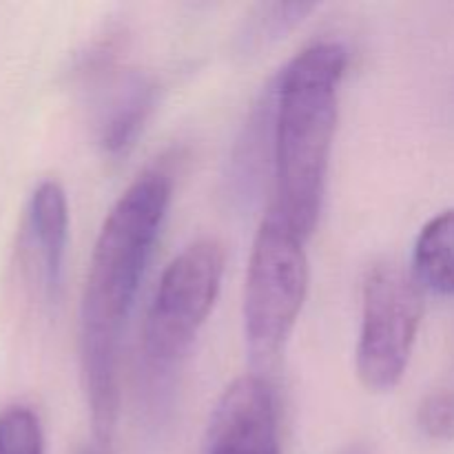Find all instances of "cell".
I'll return each instance as SVG.
<instances>
[{"mask_svg":"<svg viewBox=\"0 0 454 454\" xmlns=\"http://www.w3.org/2000/svg\"><path fill=\"white\" fill-rule=\"evenodd\" d=\"M171 191L167 168L142 171L114 204L93 247L80 304V364L93 442L114 439L122 331L167 217Z\"/></svg>","mask_w":454,"mask_h":454,"instance_id":"6da1fadb","label":"cell"},{"mask_svg":"<svg viewBox=\"0 0 454 454\" xmlns=\"http://www.w3.org/2000/svg\"><path fill=\"white\" fill-rule=\"evenodd\" d=\"M346 65L344 44L319 40L297 53L273 82V215L304 239L322 213Z\"/></svg>","mask_w":454,"mask_h":454,"instance_id":"7a4b0ae2","label":"cell"},{"mask_svg":"<svg viewBox=\"0 0 454 454\" xmlns=\"http://www.w3.org/2000/svg\"><path fill=\"white\" fill-rule=\"evenodd\" d=\"M309 295L304 238L270 213L253 239L244 286V337L255 364L284 350Z\"/></svg>","mask_w":454,"mask_h":454,"instance_id":"3957f363","label":"cell"},{"mask_svg":"<svg viewBox=\"0 0 454 454\" xmlns=\"http://www.w3.org/2000/svg\"><path fill=\"white\" fill-rule=\"evenodd\" d=\"M224 262V247L211 238L189 244L168 262L142 328L151 372L164 375L189 353L220 295Z\"/></svg>","mask_w":454,"mask_h":454,"instance_id":"277c9868","label":"cell"},{"mask_svg":"<svg viewBox=\"0 0 454 454\" xmlns=\"http://www.w3.org/2000/svg\"><path fill=\"white\" fill-rule=\"evenodd\" d=\"M424 317L415 275L397 264H377L362 286V331L355 368L371 393H390L403 380Z\"/></svg>","mask_w":454,"mask_h":454,"instance_id":"5b68a950","label":"cell"},{"mask_svg":"<svg viewBox=\"0 0 454 454\" xmlns=\"http://www.w3.org/2000/svg\"><path fill=\"white\" fill-rule=\"evenodd\" d=\"M96 80V137L105 153L120 155L136 142L158 102V84L136 69H120L109 47L91 62Z\"/></svg>","mask_w":454,"mask_h":454,"instance_id":"8992f818","label":"cell"},{"mask_svg":"<svg viewBox=\"0 0 454 454\" xmlns=\"http://www.w3.org/2000/svg\"><path fill=\"white\" fill-rule=\"evenodd\" d=\"M208 454H279L278 403L262 377L244 375L224 390L208 430Z\"/></svg>","mask_w":454,"mask_h":454,"instance_id":"52a82bcc","label":"cell"},{"mask_svg":"<svg viewBox=\"0 0 454 454\" xmlns=\"http://www.w3.org/2000/svg\"><path fill=\"white\" fill-rule=\"evenodd\" d=\"M67 238H69V207L65 189L56 180H44L31 193L25 215V242L35 264L40 286L56 295L62 279Z\"/></svg>","mask_w":454,"mask_h":454,"instance_id":"ba28073f","label":"cell"},{"mask_svg":"<svg viewBox=\"0 0 454 454\" xmlns=\"http://www.w3.org/2000/svg\"><path fill=\"white\" fill-rule=\"evenodd\" d=\"M415 278L434 293L454 295V208L434 215L415 244Z\"/></svg>","mask_w":454,"mask_h":454,"instance_id":"9c48e42d","label":"cell"},{"mask_svg":"<svg viewBox=\"0 0 454 454\" xmlns=\"http://www.w3.org/2000/svg\"><path fill=\"white\" fill-rule=\"evenodd\" d=\"M317 9L315 3H264L257 4L247 18L244 31L239 34L242 51H260L278 40L286 38L295 27H300Z\"/></svg>","mask_w":454,"mask_h":454,"instance_id":"30bf717a","label":"cell"},{"mask_svg":"<svg viewBox=\"0 0 454 454\" xmlns=\"http://www.w3.org/2000/svg\"><path fill=\"white\" fill-rule=\"evenodd\" d=\"M44 437L38 415L27 406L0 412V454H43Z\"/></svg>","mask_w":454,"mask_h":454,"instance_id":"8fae6325","label":"cell"},{"mask_svg":"<svg viewBox=\"0 0 454 454\" xmlns=\"http://www.w3.org/2000/svg\"><path fill=\"white\" fill-rule=\"evenodd\" d=\"M417 424L430 439H454V390H437L421 402Z\"/></svg>","mask_w":454,"mask_h":454,"instance_id":"7c38bea8","label":"cell"},{"mask_svg":"<svg viewBox=\"0 0 454 454\" xmlns=\"http://www.w3.org/2000/svg\"><path fill=\"white\" fill-rule=\"evenodd\" d=\"M80 454H111V443H102V442H93L91 446L84 448Z\"/></svg>","mask_w":454,"mask_h":454,"instance_id":"4fadbf2b","label":"cell"},{"mask_svg":"<svg viewBox=\"0 0 454 454\" xmlns=\"http://www.w3.org/2000/svg\"><path fill=\"white\" fill-rule=\"evenodd\" d=\"M344 454H368V452L364 450V448H350V450L344 452Z\"/></svg>","mask_w":454,"mask_h":454,"instance_id":"5bb4252c","label":"cell"}]
</instances>
